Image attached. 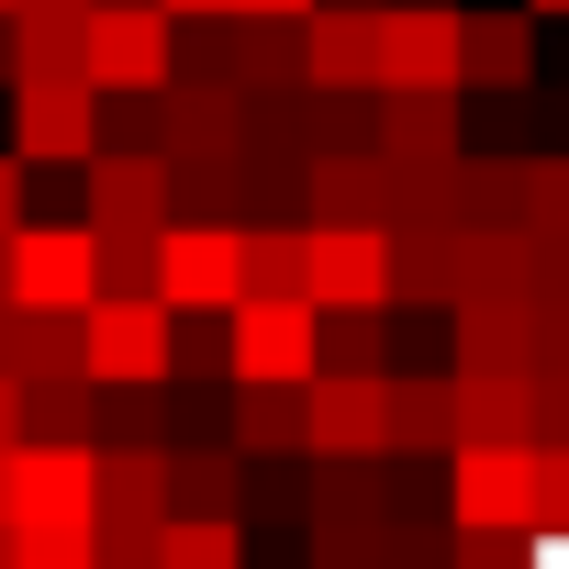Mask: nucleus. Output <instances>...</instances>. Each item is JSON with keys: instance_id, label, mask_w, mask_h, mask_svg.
Masks as SVG:
<instances>
[{"instance_id": "bb28decb", "label": "nucleus", "mask_w": 569, "mask_h": 569, "mask_svg": "<svg viewBox=\"0 0 569 569\" xmlns=\"http://www.w3.org/2000/svg\"><path fill=\"white\" fill-rule=\"evenodd\" d=\"M168 23H234V0H157Z\"/></svg>"}, {"instance_id": "c85d7f7f", "label": "nucleus", "mask_w": 569, "mask_h": 569, "mask_svg": "<svg viewBox=\"0 0 569 569\" xmlns=\"http://www.w3.org/2000/svg\"><path fill=\"white\" fill-rule=\"evenodd\" d=\"M0 302H12V234H0Z\"/></svg>"}, {"instance_id": "6e6552de", "label": "nucleus", "mask_w": 569, "mask_h": 569, "mask_svg": "<svg viewBox=\"0 0 569 569\" xmlns=\"http://www.w3.org/2000/svg\"><path fill=\"white\" fill-rule=\"evenodd\" d=\"M12 525H101V447L23 436L12 447Z\"/></svg>"}, {"instance_id": "a211bd4d", "label": "nucleus", "mask_w": 569, "mask_h": 569, "mask_svg": "<svg viewBox=\"0 0 569 569\" xmlns=\"http://www.w3.org/2000/svg\"><path fill=\"white\" fill-rule=\"evenodd\" d=\"M101 502L123 525H168V447H134V458H101Z\"/></svg>"}, {"instance_id": "c756f323", "label": "nucleus", "mask_w": 569, "mask_h": 569, "mask_svg": "<svg viewBox=\"0 0 569 569\" xmlns=\"http://www.w3.org/2000/svg\"><path fill=\"white\" fill-rule=\"evenodd\" d=\"M23 12H90V0H23Z\"/></svg>"}, {"instance_id": "f8f14e48", "label": "nucleus", "mask_w": 569, "mask_h": 569, "mask_svg": "<svg viewBox=\"0 0 569 569\" xmlns=\"http://www.w3.org/2000/svg\"><path fill=\"white\" fill-rule=\"evenodd\" d=\"M380 90H458V12L447 0H391L380 12Z\"/></svg>"}, {"instance_id": "423d86ee", "label": "nucleus", "mask_w": 569, "mask_h": 569, "mask_svg": "<svg viewBox=\"0 0 569 569\" xmlns=\"http://www.w3.org/2000/svg\"><path fill=\"white\" fill-rule=\"evenodd\" d=\"M525 502H536V447H525V436H469V447H447V525L513 536Z\"/></svg>"}, {"instance_id": "1a4fd4ad", "label": "nucleus", "mask_w": 569, "mask_h": 569, "mask_svg": "<svg viewBox=\"0 0 569 569\" xmlns=\"http://www.w3.org/2000/svg\"><path fill=\"white\" fill-rule=\"evenodd\" d=\"M12 157L23 168H90L101 157V90L90 79H23L12 90Z\"/></svg>"}, {"instance_id": "412c9836", "label": "nucleus", "mask_w": 569, "mask_h": 569, "mask_svg": "<svg viewBox=\"0 0 569 569\" xmlns=\"http://www.w3.org/2000/svg\"><path fill=\"white\" fill-rule=\"evenodd\" d=\"M12 569H101V525H12Z\"/></svg>"}, {"instance_id": "7c9ffc66", "label": "nucleus", "mask_w": 569, "mask_h": 569, "mask_svg": "<svg viewBox=\"0 0 569 569\" xmlns=\"http://www.w3.org/2000/svg\"><path fill=\"white\" fill-rule=\"evenodd\" d=\"M536 12H569V0H536Z\"/></svg>"}, {"instance_id": "2f4dec72", "label": "nucleus", "mask_w": 569, "mask_h": 569, "mask_svg": "<svg viewBox=\"0 0 569 569\" xmlns=\"http://www.w3.org/2000/svg\"><path fill=\"white\" fill-rule=\"evenodd\" d=\"M0 12H23V0H0Z\"/></svg>"}, {"instance_id": "9d476101", "label": "nucleus", "mask_w": 569, "mask_h": 569, "mask_svg": "<svg viewBox=\"0 0 569 569\" xmlns=\"http://www.w3.org/2000/svg\"><path fill=\"white\" fill-rule=\"evenodd\" d=\"M302 447L380 458L391 447V369H313L302 380Z\"/></svg>"}, {"instance_id": "20e7f679", "label": "nucleus", "mask_w": 569, "mask_h": 569, "mask_svg": "<svg viewBox=\"0 0 569 569\" xmlns=\"http://www.w3.org/2000/svg\"><path fill=\"white\" fill-rule=\"evenodd\" d=\"M79 68H90L101 101H112V90H168V68H179V23L157 12V0H90Z\"/></svg>"}, {"instance_id": "7ed1b4c3", "label": "nucleus", "mask_w": 569, "mask_h": 569, "mask_svg": "<svg viewBox=\"0 0 569 569\" xmlns=\"http://www.w3.org/2000/svg\"><path fill=\"white\" fill-rule=\"evenodd\" d=\"M223 369H234V380H268V391H302V380L325 369V313L246 291V302L223 313Z\"/></svg>"}, {"instance_id": "cd10ccee", "label": "nucleus", "mask_w": 569, "mask_h": 569, "mask_svg": "<svg viewBox=\"0 0 569 569\" xmlns=\"http://www.w3.org/2000/svg\"><path fill=\"white\" fill-rule=\"evenodd\" d=\"M12 68H23V57H12V12H0V90H12Z\"/></svg>"}, {"instance_id": "393cba45", "label": "nucleus", "mask_w": 569, "mask_h": 569, "mask_svg": "<svg viewBox=\"0 0 569 569\" xmlns=\"http://www.w3.org/2000/svg\"><path fill=\"white\" fill-rule=\"evenodd\" d=\"M0 234H23V157H0Z\"/></svg>"}, {"instance_id": "6ab92c4d", "label": "nucleus", "mask_w": 569, "mask_h": 569, "mask_svg": "<svg viewBox=\"0 0 569 569\" xmlns=\"http://www.w3.org/2000/svg\"><path fill=\"white\" fill-rule=\"evenodd\" d=\"M234 447H246V458H268V447H302V391L234 380Z\"/></svg>"}, {"instance_id": "2eb2a0df", "label": "nucleus", "mask_w": 569, "mask_h": 569, "mask_svg": "<svg viewBox=\"0 0 569 569\" xmlns=\"http://www.w3.org/2000/svg\"><path fill=\"white\" fill-rule=\"evenodd\" d=\"M525 68H536V23H525V12H458V79L513 90Z\"/></svg>"}, {"instance_id": "f257e3e1", "label": "nucleus", "mask_w": 569, "mask_h": 569, "mask_svg": "<svg viewBox=\"0 0 569 569\" xmlns=\"http://www.w3.org/2000/svg\"><path fill=\"white\" fill-rule=\"evenodd\" d=\"M179 369V313L157 291H101L79 313V380L90 391H157Z\"/></svg>"}, {"instance_id": "4468645a", "label": "nucleus", "mask_w": 569, "mask_h": 569, "mask_svg": "<svg viewBox=\"0 0 569 569\" xmlns=\"http://www.w3.org/2000/svg\"><path fill=\"white\" fill-rule=\"evenodd\" d=\"M380 157L413 168V179H436V168L458 157V90H391V112H380Z\"/></svg>"}, {"instance_id": "5701e85b", "label": "nucleus", "mask_w": 569, "mask_h": 569, "mask_svg": "<svg viewBox=\"0 0 569 569\" xmlns=\"http://www.w3.org/2000/svg\"><path fill=\"white\" fill-rule=\"evenodd\" d=\"M525 525L569 536V447H536V502H525Z\"/></svg>"}, {"instance_id": "9b49d317", "label": "nucleus", "mask_w": 569, "mask_h": 569, "mask_svg": "<svg viewBox=\"0 0 569 569\" xmlns=\"http://www.w3.org/2000/svg\"><path fill=\"white\" fill-rule=\"evenodd\" d=\"M90 234L101 246H157L168 234V157H90Z\"/></svg>"}, {"instance_id": "f03ea898", "label": "nucleus", "mask_w": 569, "mask_h": 569, "mask_svg": "<svg viewBox=\"0 0 569 569\" xmlns=\"http://www.w3.org/2000/svg\"><path fill=\"white\" fill-rule=\"evenodd\" d=\"M146 291L168 313H234L246 302V234L234 223H168L146 246Z\"/></svg>"}, {"instance_id": "dca6fc26", "label": "nucleus", "mask_w": 569, "mask_h": 569, "mask_svg": "<svg viewBox=\"0 0 569 569\" xmlns=\"http://www.w3.org/2000/svg\"><path fill=\"white\" fill-rule=\"evenodd\" d=\"M157 569H246L234 513H168L157 525Z\"/></svg>"}, {"instance_id": "b1692460", "label": "nucleus", "mask_w": 569, "mask_h": 569, "mask_svg": "<svg viewBox=\"0 0 569 569\" xmlns=\"http://www.w3.org/2000/svg\"><path fill=\"white\" fill-rule=\"evenodd\" d=\"M336 369H380V313H347L336 325Z\"/></svg>"}, {"instance_id": "a878e982", "label": "nucleus", "mask_w": 569, "mask_h": 569, "mask_svg": "<svg viewBox=\"0 0 569 569\" xmlns=\"http://www.w3.org/2000/svg\"><path fill=\"white\" fill-rule=\"evenodd\" d=\"M313 0H234V23H302Z\"/></svg>"}, {"instance_id": "4be33fe9", "label": "nucleus", "mask_w": 569, "mask_h": 569, "mask_svg": "<svg viewBox=\"0 0 569 569\" xmlns=\"http://www.w3.org/2000/svg\"><path fill=\"white\" fill-rule=\"evenodd\" d=\"M246 291H268V302H313V291H302V234H246Z\"/></svg>"}, {"instance_id": "ddd939ff", "label": "nucleus", "mask_w": 569, "mask_h": 569, "mask_svg": "<svg viewBox=\"0 0 569 569\" xmlns=\"http://www.w3.org/2000/svg\"><path fill=\"white\" fill-rule=\"evenodd\" d=\"M302 79L313 90H380V12H347V0L325 12L313 0L302 12Z\"/></svg>"}, {"instance_id": "aec40b11", "label": "nucleus", "mask_w": 569, "mask_h": 569, "mask_svg": "<svg viewBox=\"0 0 569 569\" xmlns=\"http://www.w3.org/2000/svg\"><path fill=\"white\" fill-rule=\"evenodd\" d=\"M168 146H179V157H234V90H179Z\"/></svg>"}, {"instance_id": "0eeeda50", "label": "nucleus", "mask_w": 569, "mask_h": 569, "mask_svg": "<svg viewBox=\"0 0 569 569\" xmlns=\"http://www.w3.org/2000/svg\"><path fill=\"white\" fill-rule=\"evenodd\" d=\"M302 291H313V313H391V223H313Z\"/></svg>"}, {"instance_id": "39448f33", "label": "nucleus", "mask_w": 569, "mask_h": 569, "mask_svg": "<svg viewBox=\"0 0 569 569\" xmlns=\"http://www.w3.org/2000/svg\"><path fill=\"white\" fill-rule=\"evenodd\" d=\"M101 291H112V268H101V234L90 223H23L12 234V302L23 313H68L79 325Z\"/></svg>"}, {"instance_id": "f3484780", "label": "nucleus", "mask_w": 569, "mask_h": 569, "mask_svg": "<svg viewBox=\"0 0 569 569\" xmlns=\"http://www.w3.org/2000/svg\"><path fill=\"white\" fill-rule=\"evenodd\" d=\"M391 447H458V380H391Z\"/></svg>"}]
</instances>
